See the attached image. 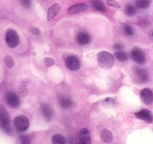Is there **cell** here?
Instances as JSON below:
<instances>
[{
    "mask_svg": "<svg viewBox=\"0 0 153 144\" xmlns=\"http://www.w3.org/2000/svg\"><path fill=\"white\" fill-rule=\"evenodd\" d=\"M97 62L100 67L108 70L113 67L115 60L113 54L107 51H102L97 55Z\"/></svg>",
    "mask_w": 153,
    "mask_h": 144,
    "instance_id": "cell-1",
    "label": "cell"
},
{
    "mask_svg": "<svg viewBox=\"0 0 153 144\" xmlns=\"http://www.w3.org/2000/svg\"><path fill=\"white\" fill-rule=\"evenodd\" d=\"M5 41L10 48H15L19 43V38L17 32L13 29H9L5 34Z\"/></svg>",
    "mask_w": 153,
    "mask_h": 144,
    "instance_id": "cell-2",
    "label": "cell"
},
{
    "mask_svg": "<svg viewBox=\"0 0 153 144\" xmlns=\"http://www.w3.org/2000/svg\"><path fill=\"white\" fill-rule=\"evenodd\" d=\"M13 124L19 131H25L29 128V120L24 116H18L13 119Z\"/></svg>",
    "mask_w": 153,
    "mask_h": 144,
    "instance_id": "cell-3",
    "label": "cell"
},
{
    "mask_svg": "<svg viewBox=\"0 0 153 144\" xmlns=\"http://www.w3.org/2000/svg\"><path fill=\"white\" fill-rule=\"evenodd\" d=\"M65 64L67 68L73 71H76L80 68V61L76 56H68L65 59Z\"/></svg>",
    "mask_w": 153,
    "mask_h": 144,
    "instance_id": "cell-4",
    "label": "cell"
},
{
    "mask_svg": "<svg viewBox=\"0 0 153 144\" xmlns=\"http://www.w3.org/2000/svg\"><path fill=\"white\" fill-rule=\"evenodd\" d=\"M131 56L133 61L140 64H144L146 62V55L141 49L138 47L133 48L131 51Z\"/></svg>",
    "mask_w": 153,
    "mask_h": 144,
    "instance_id": "cell-5",
    "label": "cell"
},
{
    "mask_svg": "<svg viewBox=\"0 0 153 144\" xmlns=\"http://www.w3.org/2000/svg\"><path fill=\"white\" fill-rule=\"evenodd\" d=\"M132 71L134 76L137 78V80L140 82H146L149 79V74L147 70L144 68H141L139 67H134L132 68Z\"/></svg>",
    "mask_w": 153,
    "mask_h": 144,
    "instance_id": "cell-6",
    "label": "cell"
},
{
    "mask_svg": "<svg viewBox=\"0 0 153 144\" xmlns=\"http://www.w3.org/2000/svg\"><path fill=\"white\" fill-rule=\"evenodd\" d=\"M5 100L7 104L12 108H16L20 104V99L19 96L13 92H7L5 93Z\"/></svg>",
    "mask_w": 153,
    "mask_h": 144,
    "instance_id": "cell-7",
    "label": "cell"
},
{
    "mask_svg": "<svg viewBox=\"0 0 153 144\" xmlns=\"http://www.w3.org/2000/svg\"><path fill=\"white\" fill-rule=\"evenodd\" d=\"M136 118H139L145 121L147 123H152L153 122V116L152 112L149 110L143 109L140 110L139 112L135 113Z\"/></svg>",
    "mask_w": 153,
    "mask_h": 144,
    "instance_id": "cell-8",
    "label": "cell"
},
{
    "mask_svg": "<svg viewBox=\"0 0 153 144\" xmlns=\"http://www.w3.org/2000/svg\"><path fill=\"white\" fill-rule=\"evenodd\" d=\"M140 96L143 103L146 105L152 104L153 102V93L149 88H145L140 92Z\"/></svg>",
    "mask_w": 153,
    "mask_h": 144,
    "instance_id": "cell-9",
    "label": "cell"
},
{
    "mask_svg": "<svg viewBox=\"0 0 153 144\" xmlns=\"http://www.w3.org/2000/svg\"><path fill=\"white\" fill-rule=\"evenodd\" d=\"M41 109V112L43 114V117L46 118L47 121H50L54 116V111L52 110V107L49 104L43 103L41 104L40 106Z\"/></svg>",
    "mask_w": 153,
    "mask_h": 144,
    "instance_id": "cell-10",
    "label": "cell"
},
{
    "mask_svg": "<svg viewBox=\"0 0 153 144\" xmlns=\"http://www.w3.org/2000/svg\"><path fill=\"white\" fill-rule=\"evenodd\" d=\"M88 8L89 6L85 3H78V4H73L71 7L69 8L68 14H76L88 10Z\"/></svg>",
    "mask_w": 153,
    "mask_h": 144,
    "instance_id": "cell-11",
    "label": "cell"
},
{
    "mask_svg": "<svg viewBox=\"0 0 153 144\" xmlns=\"http://www.w3.org/2000/svg\"><path fill=\"white\" fill-rule=\"evenodd\" d=\"M91 35L86 32H80L76 35V41L80 45H86L91 42Z\"/></svg>",
    "mask_w": 153,
    "mask_h": 144,
    "instance_id": "cell-12",
    "label": "cell"
},
{
    "mask_svg": "<svg viewBox=\"0 0 153 144\" xmlns=\"http://www.w3.org/2000/svg\"><path fill=\"white\" fill-rule=\"evenodd\" d=\"M79 142L82 144L91 143V134L88 128H82L79 134Z\"/></svg>",
    "mask_w": 153,
    "mask_h": 144,
    "instance_id": "cell-13",
    "label": "cell"
},
{
    "mask_svg": "<svg viewBox=\"0 0 153 144\" xmlns=\"http://www.w3.org/2000/svg\"><path fill=\"white\" fill-rule=\"evenodd\" d=\"M0 120H1V126H9L10 123V116L3 106H0Z\"/></svg>",
    "mask_w": 153,
    "mask_h": 144,
    "instance_id": "cell-14",
    "label": "cell"
},
{
    "mask_svg": "<svg viewBox=\"0 0 153 144\" xmlns=\"http://www.w3.org/2000/svg\"><path fill=\"white\" fill-rule=\"evenodd\" d=\"M60 10H61V7L57 3H54L52 5L49 7L47 11V20H51L53 18H55L57 15L59 14Z\"/></svg>",
    "mask_w": 153,
    "mask_h": 144,
    "instance_id": "cell-15",
    "label": "cell"
},
{
    "mask_svg": "<svg viewBox=\"0 0 153 144\" xmlns=\"http://www.w3.org/2000/svg\"><path fill=\"white\" fill-rule=\"evenodd\" d=\"M59 105L63 109H69L73 104V102L70 97L67 95H61L58 98Z\"/></svg>",
    "mask_w": 153,
    "mask_h": 144,
    "instance_id": "cell-16",
    "label": "cell"
},
{
    "mask_svg": "<svg viewBox=\"0 0 153 144\" xmlns=\"http://www.w3.org/2000/svg\"><path fill=\"white\" fill-rule=\"evenodd\" d=\"M100 137H101L102 140L105 142H111L113 140V134H112L111 131L108 129H102L100 132Z\"/></svg>",
    "mask_w": 153,
    "mask_h": 144,
    "instance_id": "cell-17",
    "label": "cell"
},
{
    "mask_svg": "<svg viewBox=\"0 0 153 144\" xmlns=\"http://www.w3.org/2000/svg\"><path fill=\"white\" fill-rule=\"evenodd\" d=\"M92 5L98 11L104 12L106 10L105 6L101 0H92Z\"/></svg>",
    "mask_w": 153,
    "mask_h": 144,
    "instance_id": "cell-18",
    "label": "cell"
},
{
    "mask_svg": "<svg viewBox=\"0 0 153 144\" xmlns=\"http://www.w3.org/2000/svg\"><path fill=\"white\" fill-rule=\"evenodd\" d=\"M136 7L140 9H146L150 6L151 0H135Z\"/></svg>",
    "mask_w": 153,
    "mask_h": 144,
    "instance_id": "cell-19",
    "label": "cell"
},
{
    "mask_svg": "<svg viewBox=\"0 0 153 144\" xmlns=\"http://www.w3.org/2000/svg\"><path fill=\"white\" fill-rule=\"evenodd\" d=\"M125 13L127 16H132L137 13V8L132 4H127L125 8Z\"/></svg>",
    "mask_w": 153,
    "mask_h": 144,
    "instance_id": "cell-20",
    "label": "cell"
},
{
    "mask_svg": "<svg viewBox=\"0 0 153 144\" xmlns=\"http://www.w3.org/2000/svg\"><path fill=\"white\" fill-rule=\"evenodd\" d=\"M52 142L54 144H64L67 142V140L63 135L55 134L52 137Z\"/></svg>",
    "mask_w": 153,
    "mask_h": 144,
    "instance_id": "cell-21",
    "label": "cell"
},
{
    "mask_svg": "<svg viewBox=\"0 0 153 144\" xmlns=\"http://www.w3.org/2000/svg\"><path fill=\"white\" fill-rule=\"evenodd\" d=\"M114 56L116 57V58L117 60H119L120 62H125L128 60V55H127L126 52H123V51H117L114 53Z\"/></svg>",
    "mask_w": 153,
    "mask_h": 144,
    "instance_id": "cell-22",
    "label": "cell"
},
{
    "mask_svg": "<svg viewBox=\"0 0 153 144\" xmlns=\"http://www.w3.org/2000/svg\"><path fill=\"white\" fill-rule=\"evenodd\" d=\"M123 29L124 33L128 36H132L134 34V28L132 26L129 24H124L123 26Z\"/></svg>",
    "mask_w": 153,
    "mask_h": 144,
    "instance_id": "cell-23",
    "label": "cell"
},
{
    "mask_svg": "<svg viewBox=\"0 0 153 144\" xmlns=\"http://www.w3.org/2000/svg\"><path fill=\"white\" fill-rule=\"evenodd\" d=\"M4 62L7 68H12L14 66V60L10 56H6L4 58Z\"/></svg>",
    "mask_w": 153,
    "mask_h": 144,
    "instance_id": "cell-24",
    "label": "cell"
},
{
    "mask_svg": "<svg viewBox=\"0 0 153 144\" xmlns=\"http://www.w3.org/2000/svg\"><path fill=\"white\" fill-rule=\"evenodd\" d=\"M103 104L108 107H115V106H116L115 100L112 98H107L103 100Z\"/></svg>",
    "mask_w": 153,
    "mask_h": 144,
    "instance_id": "cell-25",
    "label": "cell"
},
{
    "mask_svg": "<svg viewBox=\"0 0 153 144\" xmlns=\"http://www.w3.org/2000/svg\"><path fill=\"white\" fill-rule=\"evenodd\" d=\"M19 94L22 97H26L28 94V87L25 85H21L19 88Z\"/></svg>",
    "mask_w": 153,
    "mask_h": 144,
    "instance_id": "cell-26",
    "label": "cell"
},
{
    "mask_svg": "<svg viewBox=\"0 0 153 144\" xmlns=\"http://www.w3.org/2000/svg\"><path fill=\"white\" fill-rule=\"evenodd\" d=\"M106 3H107L108 5L114 8H121V4L116 0H107Z\"/></svg>",
    "mask_w": 153,
    "mask_h": 144,
    "instance_id": "cell-27",
    "label": "cell"
},
{
    "mask_svg": "<svg viewBox=\"0 0 153 144\" xmlns=\"http://www.w3.org/2000/svg\"><path fill=\"white\" fill-rule=\"evenodd\" d=\"M44 64L47 67H50V66L54 65L55 64V60L52 58H44Z\"/></svg>",
    "mask_w": 153,
    "mask_h": 144,
    "instance_id": "cell-28",
    "label": "cell"
},
{
    "mask_svg": "<svg viewBox=\"0 0 153 144\" xmlns=\"http://www.w3.org/2000/svg\"><path fill=\"white\" fill-rule=\"evenodd\" d=\"M19 137H20V140L22 143L26 144L31 142V140H30L29 136H28V135H21Z\"/></svg>",
    "mask_w": 153,
    "mask_h": 144,
    "instance_id": "cell-29",
    "label": "cell"
},
{
    "mask_svg": "<svg viewBox=\"0 0 153 144\" xmlns=\"http://www.w3.org/2000/svg\"><path fill=\"white\" fill-rule=\"evenodd\" d=\"M20 2L25 8H29L31 5V0H20Z\"/></svg>",
    "mask_w": 153,
    "mask_h": 144,
    "instance_id": "cell-30",
    "label": "cell"
},
{
    "mask_svg": "<svg viewBox=\"0 0 153 144\" xmlns=\"http://www.w3.org/2000/svg\"><path fill=\"white\" fill-rule=\"evenodd\" d=\"M31 32L34 34H36V35H37V34H40V29H39L38 28H37V27H31Z\"/></svg>",
    "mask_w": 153,
    "mask_h": 144,
    "instance_id": "cell-31",
    "label": "cell"
},
{
    "mask_svg": "<svg viewBox=\"0 0 153 144\" xmlns=\"http://www.w3.org/2000/svg\"><path fill=\"white\" fill-rule=\"evenodd\" d=\"M114 48L115 50H121L123 49V45L120 43H117L115 44L114 46Z\"/></svg>",
    "mask_w": 153,
    "mask_h": 144,
    "instance_id": "cell-32",
    "label": "cell"
},
{
    "mask_svg": "<svg viewBox=\"0 0 153 144\" xmlns=\"http://www.w3.org/2000/svg\"><path fill=\"white\" fill-rule=\"evenodd\" d=\"M148 36H149V38L153 41V28L149 30V32H148Z\"/></svg>",
    "mask_w": 153,
    "mask_h": 144,
    "instance_id": "cell-33",
    "label": "cell"
}]
</instances>
